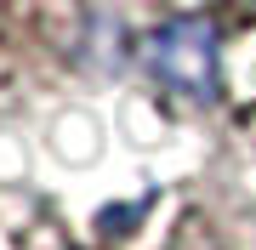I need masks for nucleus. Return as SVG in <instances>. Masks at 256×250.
I'll return each mask as SVG.
<instances>
[{"label":"nucleus","mask_w":256,"mask_h":250,"mask_svg":"<svg viewBox=\"0 0 256 250\" xmlns=\"http://www.w3.org/2000/svg\"><path fill=\"white\" fill-rule=\"evenodd\" d=\"M120 63L160 120L256 148V0H137Z\"/></svg>","instance_id":"obj_1"},{"label":"nucleus","mask_w":256,"mask_h":250,"mask_svg":"<svg viewBox=\"0 0 256 250\" xmlns=\"http://www.w3.org/2000/svg\"><path fill=\"white\" fill-rule=\"evenodd\" d=\"M86 239L92 250H256V199L228 176H176L102 205Z\"/></svg>","instance_id":"obj_2"},{"label":"nucleus","mask_w":256,"mask_h":250,"mask_svg":"<svg viewBox=\"0 0 256 250\" xmlns=\"http://www.w3.org/2000/svg\"><path fill=\"white\" fill-rule=\"evenodd\" d=\"M114 0H0V120L74 91Z\"/></svg>","instance_id":"obj_3"},{"label":"nucleus","mask_w":256,"mask_h":250,"mask_svg":"<svg viewBox=\"0 0 256 250\" xmlns=\"http://www.w3.org/2000/svg\"><path fill=\"white\" fill-rule=\"evenodd\" d=\"M0 250H92V239L68 228L57 199L0 182Z\"/></svg>","instance_id":"obj_4"}]
</instances>
